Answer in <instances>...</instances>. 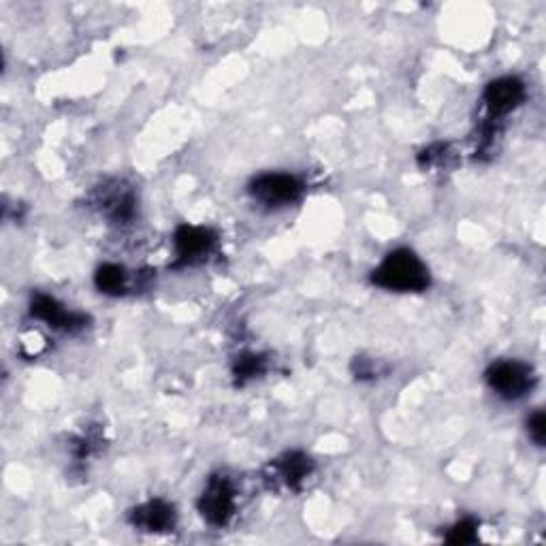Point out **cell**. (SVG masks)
<instances>
[{"instance_id":"obj_1","label":"cell","mask_w":546,"mask_h":546,"mask_svg":"<svg viewBox=\"0 0 546 546\" xmlns=\"http://www.w3.org/2000/svg\"><path fill=\"white\" fill-rule=\"evenodd\" d=\"M372 282L384 291L421 293L429 286V271L412 250L399 248L374 269Z\"/></svg>"},{"instance_id":"obj_2","label":"cell","mask_w":546,"mask_h":546,"mask_svg":"<svg viewBox=\"0 0 546 546\" xmlns=\"http://www.w3.org/2000/svg\"><path fill=\"white\" fill-rule=\"evenodd\" d=\"M250 197L271 210L293 205L303 195V184L291 173H263L248 186Z\"/></svg>"},{"instance_id":"obj_3","label":"cell","mask_w":546,"mask_h":546,"mask_svg":"<svg viewBox=\"0 0 546 546\" xmlns=\"http://www.w3.org/2000/svg\"><path fill=\"white\" fill-rule=\"evenodd\" d=\"M487 384L502 399L515 401L536 387L534 369L521 361H500L487 369Z\"/></svg>"},{"instance_id":"obj_4","label":"cell","mask_w":546,"mask_h":546,"mask_svg":"<svg viewBox=\"0 0 546 546\" xmlns=\"http://www.w3.org/2000/svg\"><path fill=\"white\" fill-rule=\"evenodd\" d=\"M173 242H175L173 269H184V267H195L207 261V256H210L216 248L218 237L212 229L182 224V227L175 231Z\"/></svg>"},{"instance_id":"obj_5","label":"cell","mask_w":546,"mask_h":546,"mask_svg":"<svg viewBox=\"0 0 546 546\" xmlns=\"http://www.w3.org/2000/svg\"><path fill=\"white\" fill-rule=\"evenodd\" d=\"M201 517L214 525L224 527L235 515V487L227 476H212L199 500Z\"/></svg>"},{"instance_id":"obj_6","label":"cell","mask_w":546,"mask_h":546,"mask_svg":"<svg viewBox=\"0 0 546 546\" xmlns=\"http://www.w3.org/2000/svg\"><path fill=\"white\" fill-rule=\"evenodd\" d=\"M30 314L43 320L47 327H52L56 331L64 333H79L88 327V316L71 312L64 308L62 303H58L54 297L47 295H35L30 301Z\"/></svg>"},{"instance_id":"obj_7","label":"cell","mask_w":546,"mask_h":546,"mask_svg":"<svg viewBox=\"0 0 546 546\" xmlns=\"http://www.w3.org/2000/svg\"><path fill=\"white\" fill-rule=\"evenodd\" d=\"M525 84L519 77H500L485 90V105L489 109V120L508 116L525 101Z\"/></svg>"},{"instance_id":"obj_8","label":"cell","mask_w":546,"mask_h":546,"mask_svg":"<svg viewBox=\"0 0 546 546\" xmlns=\"http://www.w3.org/2000/svg\"><path fill=\"white\" fill-rule=\"evenodd\" d=\"M128 519H131V523L137 529H141V532L165 534V532H173L178 515H175V508L169 502L150 500L131 510V517Z\"/></svg>"},{"instance_id":"obj_9","label":"cell","mask_w":546,"mask_h":546,"mask_svg":"<svg viewBox=\"0 0 546 546\" xmlns=\"http://www.w3.org/2000/svg\"><path fill=\"white\" fill-rule=\"evenodd\" d=\"M273 470H276L278 480L284 487H288L291 491H299L305 483V478L312 474L314 463L308 455L293 451V453H286L284 457H280L276 463H273Z\"/></svg>"},{"instance_id":"obj_10","label":"cell","mask_w":546,"mask_h":546,"mask_svg":"<svg viewBox=\"0 0 546 546\" xmlns=\"http://www.w3.org/2000/svg\"><path fill=\"white\" fill-rule=\"evenodd\" d=\"M101 210L109 220H114L116 224H126L128 220H133L135 216V197L131 190L126 188H103L101 190V199H99Z\"/></svg>"},{"instance_id":"obj_11","label":"cell","mask_w":546,"mask_h":546,"mask_svg":"<svg viewBox=\"0 0 546 546\" xmlns=\"http://www.w3.org/2000/svg\"><path fill=\"white\" fill-rule=\"evenodd\" d=\"M94 284L103 295L111 297H120L128 291V273L124 267L114 265V263H105L94 273Z\"/></svg>"},{"instance_id":"obj_12","label":"cell","mask_w":546,"mask_h":546,"mask_svg":"<svg viewBox=\"0 0 546 546\" xmlns=\"http://www.w3.org/2000/svg\"><path fill=\"white\" fill-rule=\"evenodd\" d=\"M265 367H267V361L263 355H242L233 367L235 384L237 387H244V384H248L250 380L263 376Z\"/></svg>"},{"instance_id":"obj_13","label":"cell","mask_w":546,"mask_h":546,"mask_svg":"<svg viewBox=\"0 0 546 546\" xmlns=\"http://www.w3.org/2000/svg\"><path fill=\"white\" fill-rule=\"evenodd\" d=\"M478 540V523L474 519H463L451 527L446 542L451 544H474Z\"/></svg>"},{"instance_id":"obj_14","label":"cell","mask_w":546,"mask_h":546,"mask_svg":"<svg viewBox=\"0 0 546 546\" xmlns=\"http://www.w3.org/2000/svg\"><path fill=\"white\" fill-rule=\"evenodd\" d=\"M99 444H101V436H99V433L88 431L86 436H82V438H77V440H75V444H73V453H75L77 459H86V457H90V455L96 451V448H99Z\"/></svg>"},{"instance_id":"obj_15","label":"cell","mask_w":546,"mask_h":546,"mask_svg":"<svg viewBox=\"0 0 546 546\" xmlns=\"http://www.w3.org/2000/svg\"><path fill=\"white\" fill-rule=\"evenodd\" d=\"M527 433H529V438L534 440L536 446H544L546 442V416L544 412H534L532 416H529L527 419Z\"/></svg>"}]
</instances>
